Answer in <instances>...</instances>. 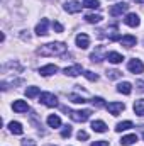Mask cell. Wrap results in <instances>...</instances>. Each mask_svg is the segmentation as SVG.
Masks as SVG:
<instances>
[{
    "label": "cell",
    "mask_w": 144,
    "mask_h": 146,
    "mask_svg": "<svg viewBox=\"0 0 144 146\" xmlns=\"http://www.w3.org/2000/svg\"><path fill=\"white\" fill-rule=\"evenodd\" d=\"M66 49H68V46L65 42H48L37 49V54H41V56H61L66 53Z\"/></svg>",
    "instance_id": "1"
},
{
    "label": "cell",
    "mask_w": 144,
    "mask_h": 146,
    "mask_svg": "<svg viewBox=\"0 0 144 146\" xmlns=\"http://www.w3.org/2000/svg\"><path fill=\"white\" fill-rule=\"evenodd\" d=\"M92 115V110L85 109V110H70V117H71L75 122H85L88 121Z\"/></svg>",
    "instance_id": "2"
},
{
    "label": "cell",
    "mask_w": 144,
    "mask_h": 146,
    "mask_svg": "<svg viewBox=\"0 0 144 146\" xmlns=\"http://www.w3.org/2000/svg\"><path fill=\"white\" fill-rule=\"evenodd\" d=\"M39 100L48 107H58V97L54 94H51V92H42L39 95Z\"/></svg>",
    "instance_id": "3"
},
{
    "label": "cell",
    "mask_w": 144,
    "mask_h": 146,
    "mask_svg": "<svg viewBox=\"0 0 144 146\" xmlns=\"http://www.w3.org/2000/svg\"><path fill=\"white\" fill-rule=\"evenodd\" d=\"M127 68H129V72L134 73V75H139V73L144 72V65L141 60H137V58H134V60H131L129 63H127Z\"/></svg>",
    "instance_id": "4"
},
{
    "label": "cell",
    "mask_w": 144,
    "mask_h": 146,
    "mask_svg": "<svg viewBox=\"0 0 144 146\" xmlns=\"http://www.w3.org/2000/svg\"><path fill=\"white\" fill-rule=\"evenodd\" d=\"M81 3L78 2V0H68L66 3H65V10L68 12V14H78V12H81Z\"/></svg>",
    "instance_id": "5"
},
{
    "label": "cell",
    "mask_w": 144,
    "mask_h": 146,
    "mask_svg": "<svg viewBox=\"0 0 144 146\" xmlns=\"http://www.w3.org/2000/svg\"><path fill=\"white\" fill-rule=\"evenodd\" d=\"M127 7H129V5H127L126 2H120V3H115V5H112L108 12H110V15L117 17V15H122V14L127 10Z\"/></svg>",
    "instance_id": "6"
},
{
    "label": "cell",
    "mask_w": 144,
    "mask_h": 146,
    "mask_svg": "<svg viewBox=\"0 0 144 146\" xmlns=\"http://www.w3.org/2000/svg\"><path fill=\"white\" fill-rule=\"evenodd\" d=\"M105 109H107L108 114H112V115H119L122 110L126 109V106H124L122 102H110V104H107Z\"/></svg>",
    "instance_id": "7"
},
{
    "label": "cell",
    "mask_w": 144,
    "mask_h": 146,
    "mask_svg": "<svg viewBox=\"0 0 144 146\" xmlns=\"http://www.w3.org/2000/svg\"><path fill=\"white\" fill-rule=\"evenodd\" d=\"M92 61L93 63H100L102 60H105L107 58V54H105V49H104V46H97V49L92 53Z\"/></svg>",
    "instance_id": "8"
},
{
    "label": "cell",
    "mask_w": 144,
    "mask_h": 146,
    "mask_svg": "<svg viewBox=\"0 0 144 146\" xmlns=\"http://www.w3.org/2000/svg\"><path fill=\"white\" fill-rule=\"evenodd\" d=\"M75 41H76V46H78L80 49H87V48L90 46V37L87 36V34H83V33H81V34H78Z\"/></svg>",
    "instance_id": "9"
},
{
    "label": "cell",
    "mask_w": 144,
    "mask_h": 146,
    "mask_svg": "<svg viewBox=\"0 0 144 146\" xmlns=\"http://www.w3.org/2000/svg\"><path fill=\"white\" fill-rule=\"evenodd\" d=\"M124 22H126L129 27H137L141 21H139V15H137V14H127L126 19H124Z\"/></svg>",
    "instance_id": "10"
},
{
    "label": "cell",
    "mask_w": 144,
    "mask_h": 146,
    "mask_svg": "<svg viewBox=\"0 0 144 146\" xmlns=\"http://www.w3.org/2000/svg\"><path fill=\"white\" fill-rule=\"evenodd\" d=\"M56 72H58V66L56 65H46V66H41L39 68V75H42V76H51V75H54Z\"/></svg>",
    "instance_id": "11"
},
{
    "label": "cell",
    "mask_w": 144,
    "mask_h": 146,
    "mask_svg": "<svg viewBox=\"0 0 144 146\" xmlns=\"http://www.w3.org/2000/svg\"><path fill=\"white\" fill-rule=\"evenodd\" d=\"M81 73H83L81 65H73V66H66L65 68V75H68V76H78Z\"/></svg>",
    "instance_id": "12"
},
{
    "label": "cell",
    "mask_w": 144,
    "mask_h": 146,
    "mask_svg": "<svg viewBox=\"0 0 144 146\" xmlns=\"http://www.w3.org/2000/svg\"><path fill=\"white\" fill-rule=\"evenodd\" d=\"M48 26H49L48 19H41V22L36 26V34L37 36H46V34H48Z\"/></svg>",
    "instance_id": "13"
},
{
    "label": "cell",
    "mask_w": 144,
    "mask_h": 146,
    "mask_svg": "<svg viewBox=\"0 0 144 146\" xmlns=\"http://www.w3.org/2000/svg\"><path fill=\"white\" fill-rule=\"evenodd\" d=\"M107 60L108 63H114V65H119V63H122V60H124V56L120 54V53H115V51H110L107 53Z\"/></svg>",
    "instance_id": "14"
},
{
    "label": "cell",
    "mask_w": 144,
    "mask_h": 146,
    "mask_svg": "<svg viewBox=\"0 0 144 146\" xmlns=\"http://www.w3.org/2000/svg\"><path fill=\"white\" fill-rule=\"evenodd\" d=\"M136 42H137V39H136V36H132V34H126V36H122V39H120V44L126 46V48H132V46H136Z\"/></svg>",
    "instance_id": "15"
},
{
    "label": "cell",
    "mask_w": 144,
    "mask_h": 146,
    "mask_svg": "<svg viewBox=\"0 0 144 146\" xmlns=\"http://www.w3.org/2000/svg\"><path fill=\"white\" fill-rule=\"evenodd\" d=\"M117 92H119V94H124V95H129V94L132 92V85H131L129 82H120V83L117 85Z\"/></svg>",
    "instance_id": "16"
},
{
    "label": "cell",
    "mask_w": 144,
    "mask_h": 146,
    "mask_svg": "<svg viewBox=\"0 0 144 146\" xmlns=\"http://www.w3.org/2000/svg\"><path fill=\"white\" fill-rule=\"evenodd\" d=\"M12 109L15 110V112H27L29 110V106H27L26 100H15L14 106H12Z\"/></svg>",
    "instance_id": "17"
},
{
    "label": "cell",
    "mask_w": 144,
    "mask_h": 146,
    "mask_svg": "<svg viewBox=\"0 0 144 146\" xmlns=\"http://www.w3.org/2000/svg\"><path fill=\"white\" fill-rule=\"evenodd\" d=\"M92 129H93L95 133H105V131H107V124H105L104 121H93V122H92Z\"/></svg>",
    "instance_id": "18"
},
{
    "label": "cell",
    "mask_w": 144,
    "mask_h": 146,
    "mask_svg": "<svg viewBox=\"0 0 144 146\" xmlns=\"http://www.w3.org/2000/svg\"><path fill=\"white\" fill-rule=\"evenodd\" d=\"M9 129H10L12 134H22V133H24L22 124H20V122H15V121H12V122L9 124Z\"/></svg>",
    "instance_id": "19"
},
{
    "label": "cell",
    "mask_w": 144,
    "mask_h": 146,
    "mask_svg": "<svg viewBox=\"0 0 144 146\" xmlns=\"http://www.w3.org/2000/svg\"><path fill=\"white\" fill-rule=\"evenodd\" d=\"M136 141H137V136H136V134H127V136H122L120 145L122 146H131V145H134Z\"/></svg>",
    "instance_id": "20"
},
{
    "label": "cell",
    "mask_w": 144,
    "mask_h": 146,
    "mask_svg": "<svg viewBox=\"0 0 144 146\" xmlns=\"http://www.w3.org/2000/svg\"><path fill=\"white\" fill-rule=\"evenodd\" d=\"M131 127H134V124H132L131 121H122V122H119V124L115 126V131H117V133H122V131H127V129H131Z\"/></svg>",
    "instance_id": "21"
},
{
    "label": "cell",
    "mask_w": 144,
    "mask_h": 146,
    "mask_svg": "<svg viewBox=\"0 0 144 146\" xmlns=\"http://www.w3.org/2000/svg\"><path fill=\"white\" fill-rule=\"evenodd\" d=\"M48 126H49V127H59V126H61V119H59L58 115L51 114V115L48 117Z\"/></svg>",
    "instance_id": "22"
},
{
    "label": "cell",
    "mask_w": 144,
    "mask_h": 146,
    "mask_svg": "<svg viewBox=\"0 0 144 146\" xmlns=\"http://www.w3.org/2000/svg\"><path fill=\"white\" fill-rule=\"evenodd\" d=\"M134 112L139 117H144V100H136L134 102Z\"/></svg>",
    "instance_id": "23"
},
{
    "label": "cell",
    "mask_w": 144,
    "mask_h": 146,
    "mask_svg": "<svg viewBox=\"0 0 144 146\" xmlns=\"http://www.w3.org/2000/svg\"><path fill=\"white\" fill-rule=\"evenodd\" d=\"M85 21L90 22V24H98L102 21V15H98V14H87L85 15Z\"/></svg>",
    "instance_id": "24"
},
{
    "label": "cell",
    "mask_w": 144,
    "mask_h": 146,
    "mask_svg": "<svg viewBox=\"0 0 144 146\" xmlns=\"http://www.w3.org/2000/svg\"><path fill=\"white\" fill-rule=\"evenodd\" d=\"M26 95L29 99H34L37 95H41V90H39V87H27L26 88Z\"/></svg>",
    "instance_id": "25"
},
{
    "label": "cell",
    "mask_w": 144,
    "mask_h": 146,
    "mask_svg": "<svg viewBox=\"0 0 144 146\" xmlns=\"http://www.w3.org/2000/svg\"><path fill=\"white\" fill-rule=\"evenodd\" d=\"M68 99H70L71 102H75V104H85V102H87V99L81 97V95H78V94H70Z\"/></svg>",
    "instance_id": "26"
},
{
    "label": "cell",
    "mask_w": 144,
    "mask_h": 146,
    "mask_svg": "<svg viewBox=\"0 0 144 146\" xmlns=\"http://www.w3.org/2000/svg\"><path fill=\"white\" fill-rule=\"evenodd\" d=\"M83 7H88V9H100V2H98V0H83Z\"/></svg>",
    "instance_id": "27"
},
{
    "label": "cell",
    "mask_w": 144,
    "mask_h": 146,
    "mask_svg": "<svg viewBox=\"0 0 144 146\" xmlns=\"http://www.w3.org/2000/svg\"><path fill=\"white\" fill-rule=\"evenodd\" d=\"M92 104H93L95 107H107V104H105V100H104L102 97H93V99H92Z\"/></svg>",
    "instance_id": "28"
},
{
    "label": "cell",
    "mask_w": 144,
    "mask_h": 146,
    "mask_svg": "<svg viewBox=\"0 0 144 146\" xmlns=\"http://www.w3.org/2000/svg\"><path fill=\"white\" fill-rule=\"evenodd\" d=\"M120 76H122V72H119V70H108L107 72V78H110V80H115Z\"/></svg>",
    "instance_id": "29"
},
{
    "label": "cell",
    "mask_w": 144,
    "mask_h": 146,
    "mask_svg": "<svg viewBox=\"0 0 144 146\" xmlns=\"http://www.w3.org/2000/svg\"><path fill=\"white\" fill-rule=\"evenodd\" d=\"M83 75H85L90 82H97V80H98V75H97V73H93V72H90V70H85Z\"/></svg>",
    "instance_id": "30"
},
{
    "label": "cell",
    "mask_w": 144,
    "mask_h": 146,
    "mask_svg": "<svg viewBox=\"0 0 144 146\" xmlns=\"http://www.w3.org/2000/svg\"><path fill=\"white\" fill-rule=\"evenodd\" d=\"M76 138H78L80 141H87V139H88V133H87V131H78Z\"/></svg>",
    "instance_id": "31"
},
{
    "label": "cell",
    "mask_w": 144,
    "mask_h": 146,
    "mask_svg": "<svg viewBox=\"0 0 144 146\" xmlns=\"http://www.w3.org/2000/svg\"><path fill=\"white\" fill-rule=\"evenodd\" d=\"M61 136H63V138H70V136H71V127H70V126L63 127V131H61Z\"/></svg>",
    "instance_id": "32"
},
{
    "label": "cell",
    "mask_w": 144,
    "mask_h": 146,
    "mask_svg": "<svg viewBox=\"0 0 144 146\" xmlns=\"http://www.w3.org/2000/svg\"><path fill=\"white\" fill-rule=\"evenodd\" d=\"M53 29H54L56 33H63V26H61L59 22H53Z\"/></svg>",
    "instance_id": "33"
},
{
    "label": "cell",
    "mask_w": 144,
    "mask_h": 146,
    "mask_svg": "<svg viewBox=\"0 0 144 146\" xmlns=\"http://www.w3.org/2000/svg\"><path fill=\"white\" fill-rule=\"evenodd\" d=\"M136 87H137V90H139V92H144V80L136 82Z\"/></svg>",
    "instance_id": "34"
},
{
    "label": "cell",
    "mask_w": 144,
    "mask_h": 146,
    "mask_svg": "<svg viewBox=\"0 0 144 146\" xmlns=\"http://www.w3.org/2000/svg\"><path fill=\"white\" fill-rule=\"evenodd\" d=\"M22 146H36V141H32V139H24V141H22Z\"/></svg>",
    "instance_id": "35"
},
{
    "label": "cell",
    "mask_w": 144,
    "mask_h": 146,
    "mask_svg": "<svg viewBox=\"0 0 144 146\" xmlns=\"http://www.w3.org/2000/svg\"><path fill=\"white\" fill-rule=\"evenodd\" d=\"M92 146H108V141H95V143H92Z\"/></svg>",
    "instance_id": "36"
},
{
    "label": "cell",
    "mask_w": 144,
    "mask_h": 146,
    "mask_svg": "<svg viewBox=\"0 0 144 146\" xmlns=\"http://www.w3.org/2000/svg\"><path fill=\"white\" fill-rule=\"evenodd\" d=\"M132 2H136V3H144V0H132Z\"/></svg>",
    "instance_id": "37"
},
{
    "label": "cell",
    "mask_w": 144,
    "mask_h": 146,
    "mask_svg": "<svg viewBox=\"0 0 144 146\" xmlns=\"http://www.w3.org/2000/svg\"><path fill=\"white\" fill-rule=\"evenodd\" d=\"M143 138H144V133H143Z\"/></svg>",
    "instance_id": "38"
}]
</instances>
